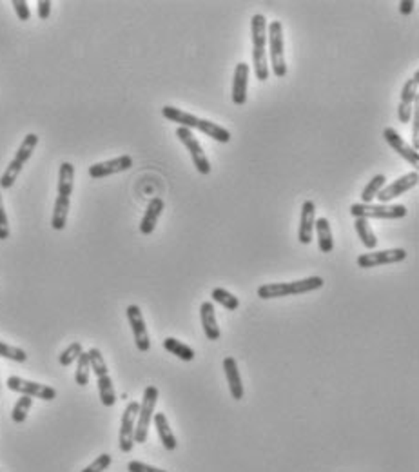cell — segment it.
Listing matches in <instances>:
<instances>
[{
  "label": "cell",
  "mask_w": 419,
  "mask_h": 472,
  "mask_svg": "<svg viewBox=\"0 0 419 472\" xmlns=\"http://www.w3.org/2000/svg\"><path fill=\"white\" fill-rule=\"evenodd\" d=\"M33 407V398L31 396H22L20 400H17L15 407L11 411V420L15 423H24L28 414H30V409Z\"/></svg>",
  "instance_id": "obj_31"
},
{
  "label": "cell",
  "mask_w": 419,
  "mask_h": 472,
  "mask_svg": "<svg viewBox=\"0 0 419 472\" xmlns=\"http://www.w3.org/2000/svg\"><path fill=\"white\" fill-rule=\"evenodd\" d=\"M407 258L405 249H385V251H372L358 256V266L361 269H372V267L389 266V264H398Z\"/></svg>",
  "instance_id": "obj_12"
},
{
  "label": "cell",
  "mask_w": 419,
  "mask_h": 472,
  "mask_svg": "<svg viewBox=\"0 0 419 472\" xmlns=\"http://www.w3.org/2000/svg\"><path fill=\"white\" fill-rule=\"evenodd\" d=\"M325 280L321 276H309V278L296 280V282H280V283H264L258 287V298L261 300H274L285 298V296L305 295V293L321 289Z\"/></svg>",
  "instance_id": "obj_4"
},
{
  "label": "cell",
  "mask_w": 419,
  "mask_h": 472,
  "mask_svg": "<svg viewBox=\"0 0 419 472\" xmlns=\"http://www.w3.org/2000/svg\"><path fill=\"white\" fill-rule=\"evenodd\" d=\"M97 387H98V396H100V401L105 405V407H113L117 403V392H114L113 387V379H111L110 374L100 376L97 378Z\"/></svg>",
  "instance_id": "obj_25"
},
{
  "label": "cell",
  "mask_w": 419,
  "mask_h": 472,
  "mask_svg": "<svg viewBox=\"0 0 419 472\" xmlns=\"http://www.w3.org/2000/svg\"><path fill=\"white\" fill-rule=\"evenodd\" d=\"M11 6H13V9H15V13H17L18 20H22V22L30 20L31 11H30V8H28V2H25V0H13Z\"/></svg>",
  "instance_id": "obj_37"
},
{
  "label": "cell",
  "mask_w": 419,
  "mask_h": 472,
  "mask_svg": "<svg viewBox=\"0 0 419 472\" xmlns=\"http://www.w3.org/2000/svg\"><path fill=\"white\" fill-rule=\"evenodd\" d=\"M247 81L249 64L240 62L235 68V76H232V102H235V106H243L247 102Z\"/></svg>",
  "instance_id": "obj_19"
},
{
  "label": "cell",
  "mask_w": 419,
  "mask_h": 472,
  "mask_svg": "<svg viewBox=\"0 0 419 472\" xmlns=\"http://www.w3.org/2000/svg\"><path fill=\"white\" fill-rule=\"evenodd\" d=\"M268 49H271V68L278 78L287 75L285 62V42H283V25L274 20L268 24Z\"/></svg>",
  "instance_id": "obj_7"
},
{
  "label": "cell",
  "mask_w": 419,
  "mask_h": 472,
  "mask_svg": "<svg viewBox=\"0 0 419 472\" xmlns=\"http://www.w3.org/2000/svg\"><path fill=\"white\" fill-rule=\"evenodd\" d=\"M164 200L158 199V196H155L151 202L147 203L146 215H143L142 222H140V232H142V235H153V231L156 229V224H158V218L162 216V211H164Z\"/></svg>",
  "instance_id": "obj_22"
},
{
  "label": "cell",
  "mask_w": 419,
  "mask_h": 472,
  "mask_svg": "<svg viewBox=\"0 0 419 472\" xmlns=\"http://www.w3.org/2000/svg\"><path fill=\"white\" fill-rule=\"evenodd\" d=\"M162 114H164L167 120H171V122L180 124V127L201 131L203 135H207L209 138L216 140V142H222V143L231 142V133H229L225 127L211 122V120H206V118H198L196 114H191V113H187V111H182V110H178V107H172V106L162 107Z\"/></svg>",
  "instance_id": "obj_2"
},
{
  "label": "cell",
  "mask_w": 419,
  "mask_h": 472,
  "mask_svg": "<svg viewBox=\"0 0 419 472\" xmlns=\"http://www.w3.org/2000/svg\"><path fill=\"white\" fill-rule=\"evenodd\" d=\"M127 471L129 472H165V471H162V468L153 467V465L142 464V461H129V465H127Z\"/></svg>",
  "instance_id": "obj_38"
},
{
  "label": "cell",
  "mask_w": 419,
  "mask_h": 472,
  "mask_svg": "<svg viewBox=\"0 0 419 472\" xmlns=\"http://www.w3.org/2000/svg\"><path fill=\"white\" fill-rule=\"evenodd\" d=\"M383 138H385V142L389 143L390 148L394 149V151L401 156L403 160H407L408 164L414 165V167H418L419 165L418 151H414V149H412L411 146H408V143L401 138V135H399L394 127H385V131H383Z\"/></svg>",
  "instance_id": "obj_17"
},
{
  "label": "cell",
  "mask_w": 419,
  "mask_h": 472,
  "mask_svg": "<svg viewBox=\"0 0 419 472\" xmlns=\"http://www.w3.org/2000/svg\"><path fill=\"white\" fill-rule=\"evenodd\" d=\"M354 228H356V232L358 236H360L361 244L365 245L367 249H376L377 245V238L376 235H374L372 228H370V222L367 218H356L354 220Z\"/></svg>",
  "instance_id": "obj_27"
},
{
  "label": "cell",
  "mask_w": 419,
  "mask_h": 472,
  "mask_svg": "<svg viewBox=\"0 0 419 472\" xmlns=\"http://www.w3.org/2000/svg\"><path fill=\"white\" fill-rule=\"evenodd\" d=\"M314 224H316V206L312 200H305L302 206V216H300V228H298V240L303 245H309L314 236Z\"/></svg>",
  "instance_id": "obj_18"
},
{
  "label": "cell",
  "mask_w": 419,
  "mask_h": 472,
  "mask_svg": "<svg viewBox=\"0 0 419 472\" xmlns=\"http://www.w3.org/2000/svg\"><path fill=\"white\" fill-rule=\"evenodd\" d=\"M140 403L138 401H129L122 414L120 435H118V447L122 452H131L134 447V425H136V416H138Z\"/></svg>",
  "instance_id": "obj_11"
},
{
  "label": "cell",
  "mask_w": 419,
  "mask_h": 472,
  "mask_svg": "<svg viewBox=\"0 0 419 472\" xmlns=\"http://www.w3.org/2000/svg\"><path fill=\"white\" fill-rule=\"evenodd\" d=\"M385 182H386L385 175H376V177L365 186L363 193H361V203H372V200L376 199L377 193L385 187Z\"/></svg>",
  "instance_id": "obj_28"
},
{
  "label": "cell",
  "mask_w": 419,
  "mask_h": 472,
  "mask_svg": "<svg viewBox=\"0 0 419 472\" xmlns=\"http://www.w3.org/2000/svg\"><path fill=\"white\" fill-rule=\"evenodd\" d=\"M89 374H91V363H89V354L82 353L76 360V372H75V382L76 385L84 387L89 384Z\"/></svg>",
  "instance_id": "obj_29"
},
{
  "label": "cell",
  "mask_w": 419,
  "mask_h": 472,
  "mask_svg": "<svg viewBox=\"0 0 419 472\" xmlns=\"http://www.w3.org/2000/svg\"><path fill=\"white\" fill-rule=\"evenodd\" d=\"M164 349L169 350V353H172L175 356H178L182 362H193L194 356H196L193 350V347L185 346V343H182L180 340H177V338H165Z\"/></svg>",
  "instance_id": "obj_26"
},
{
  "label": "cell",
  "mask_w": 419,
  "mask_h": 472,
  "mask_svg": "<svg viewBox=\"0 0 419 472\" xmlns=\"http://www.w3.org/2000/svg\"><path fill=\"white\" fill-rule=\"evenodd\" d=\"M407 207L403 203H353L350 206V215L354 218H379V220H396L407 216Z\"/></svg>",
  "instance_id": "obj_8"
},
{
  "label": "cell",
  "mask_w": 419,
  "mask_h": 472,
  "mask_svg": "<svg viewBox=\"0 0 419 472\" xmlns=\"http://www.w3.org/2000/svg\"><path fill=\"white\" fill-rule=\"evenodd\" d=\"M0 356L18 363H24L25 360H28V353H25L24 349H20V347L17 346H9V343L2 342V340H0Z\"/></svg>",
  "instance_id": "obj_34"
},
{
  "label": "cell",
  "mask_w": 419,
  "mask_h": 472,
  "mask_svg": "<svg viewBox=\"0 0 419 472\" xmlns=\"http://www.w3.org/2000/svg\"><path fill=\"white\" fill-rule=\"evenodd\" d=\"M412 11H414V2H412V0H403V2H399V13H401V15H411Z\"/></svg>",
  "instance_id": "obj_41"
},
{
  "label": "cell",
  "mask_w": 419,
  "mask_h": 472,
  "mask_svg": "<svg viewBox=\"0 0 419 472\" xmlns=\"http://www.w3.org/2000/svg\"><path fill=\"white\" fill-rule=\"evenodd\" d=\"M6 385H8L9 391L18 392L22 396L38 398V400L44 401H51L57 398V389L49 387V385L37 384V382H30V379L20 378V376H9Z\"/></svg>",
  "instance_id": "obj_9"
},
{
  "label": "cell",
  "mask_w": 419,
  "mask_h": 472,
  "mask_svg": "<svg viewBox=\"0 0 419 472\" xmlns=\"http://www.w3.org/2000/svg\"><path fill=\"white\" fill-rule=\"evenodd\" d=\"M153 422H155L156 430H158V436H160V442H162V445H164L167 451H175V449L178 447V442H177V436L172 435L171 425H169V422H167V416H165L164 413H156L155 416H153Z\"/></svg>",
  "instance_id": "obj_23"
},
{
  "label": "cell",
  "mask_w": 419,
  "mask_h": 472,
  "mask_svg": "<svg viewBox=\"0 0 419 472\" xmlns=\"http://www.w3.org/2000/svg\"><path fill=\"white\" fill-rule=\"evenodd\" d=\"M252 33V62L254 75L258 81H268V59H267V18L261 13H256L251 18Z\"/></svg>",
  "instance_id": "obj_3"
},
{
  "label": "cell",
  "mask_w": 419,
  "mask_h": 472,
  "mask_svg": "<svg viewBox=\"0 0 419 472\" xmlns=\"http://www.w3.org/2000/svg\"><path fill=\"white\" fill-rule=\"evenodd\" d=\"M200 320L207 340L218 342L222 333H220L218 320H216V311H214V305L211 304V302H203V304L200 305Z\"/></svg>",
  "instance_id": "obj_20"
},
{
  "label": "cell",
  "mask_w": 419,
  "mask_h": 472,
  "mask_svg": "<svg viewBox=\"0 0 419 472\" xmlns=\"http://www.w3.org/2000/svg\"><path fill=\"white\" fill-rule=\"evenodd\" d=\"M211 298H213L216 304L223 305L227 311H236V309L240 307V300L236 298L232 293L222 289V287H216V289L213 291V295H211Z\"/></svg>",
  "instance_id": "obj_30"
},
{
  "label": "cell",
  "mask_w": 419,
  "mask_h": 472,
  "mask_svg": "<svg viewBox=\"0 0 419 472\" xmlns=\"http://www.w3.org/2000/svg\"><path fill=\"white\" fill-rule=\"evenodd\" d=\"M37 146H38V135H35V133H28V135L24 136V140H22L20 148L17 149V153L13 156V160L9 162V165L6 167L2 177H0V187H2V189H11L13 184L17 182L20 171L24 169V165L28 164L31 156H33Z\"/></svg>",
  "instance_id": "obj_5"
},
{
  "label": "cell",
  "mask_w": 419,
  "mask_h": 472,
  "mask_svg": "<svg viewBox=\"0 0 419 472\" xmlns=\"http://www.w3.org/2000/svg\"><path fill=\"white\" fill-rule=\"evenodd\" d=\"M73 186H75V165L71 162H62L59 171V196L55 200L53 218H51V228L55 231L66 229L69 206H71Z\"/></svg>",
  "instance_id": "obj_1"
},
{
  "label": "cell",
  "mask_w": 419,
  "mask_h": 472,
  "mask_svg": "<svg viewBox=\"0 0 419 472\" xmlns=\"http://www.w3.org/2000/svg\"><path fill=\"white\" fill-rule=\"evenodd\" d=\"M158 401V389L155 385L143 391L142 403H140L138 416H136V425H134V443H146L149 436V427H151L153 416H155V407Z\"/></svg>",
  "instance_id": "obj_6"
},
{
  "label": "cell",
  "mask_w": 419,
  "mask_h": 472,
  "mask_svg": "<svg viewBox=\"0 0 419 472\" xmlns=\"http://www.w3.org/2000/svg\"><path fill=\"white\" fill-rule=\"evenodd\" d=\"M314 232L318 236V245L321 253H331L334 249V238H332V229L327 218H318L314 224Z\"/></svg>",
  "instance_id": "obj_24"
},
{
  "label": "cell",
  "mask_w": 419,
  "mask_h": 472,
  "mask_svg": "<svg viewBox=\"0 0 419 472\" xmlns=\"http://www.w3.org/2000/svg\"><path fill=\"white\" fill-rule=\"evenodd\" d=\"M88 354H89V363H91V371H95L97 378L110 374V371H107V363H105L104 356H102V353H100V349L93 347V349L88 350Z\"/></svg>",
  "instance_id": "obj_33"
},
{
  "label": "cell",
  "mask_w": 419,
  "mask_h": 472,
  "mask_svg": "<svg viewBox=\"0 0 419 472\" xmlns=\"http://www.w3.org/2000/svg\"><path fill=\"white\" fill-rule=\"evenodd\" d=\"M127 320H129L131 331H133L134 336V343H136V349L140 353H147V350L151 349V340H149V333H147L146 327V320L142 317V309L138 305H129L126 309Z\"/></svg>",
  "instance_id": "obj_13"
},
{
  "label": "cell",
  "mask_w": 419,
  "mask_h": 472,
  "mask_svg": "<svg viewBox=\"0 0 419 472\" xmlns=\"http://www.w3.org/2000/svg\"><path fill=\"white\" fill-rule=\"evenodd\" d=\"M111 461H113V458H111L110 454H100L98 458H95V461L89 464L82 472H104L105 468L110 467Z\"/></svg>",
  "instance_id": "obj_35"
},
{
  "label": "cell",
  "mask_w": 419,
  "mask_h": 472,
  "mask_svg": "<svg viewBox=\"0 0 419 472\" xmlns=\"http://www.w3.org/2000/svg\"><path fill=\"white\" fill-rule=\"evenodd\" d=\"M418 85H419V71H415L411 81H407V84L403 85L401 98H399L398 117L401 124L411 122L412 107H414V104H418Z\"/></svg>",
  "instance_id": "obj_14"
},
{
  "label": "cell",
  "mask_w": 419,
  "mask_h": 472,
  "mask_svg": "<svg viewBox=\"0 0 419 472\" xmlns=\"http://www.w3.org/2000/svg\"><path fill=\"white\" fill-rule=\"evenodd\" d=\"M38 18L40 20H47L51 15V2L49 0H38Z\"/></svg>",
  "instance_id": "obj_39"
},
{
  "label": "cell",
  "mask_w": 419,
  "mask_h": 472,
  "mask_svg": "<svg viewBox=\"0 0 419 472\" xmlns=\"http://www.w3.org/2000/svg\"><path fill=\"white\" fill-rule=\"evenodd\" d=\"M177 136L182 143H184L187 151L191 153V158H193V164L196 167V171L200 175H209L211 173V162L207 158V155L203 153L201 143L194 138L193 131L187 129V127H178Z\"/></svg>",
  "instance_id": "obj_10"
},
{
  "label": "cell",
  "mask_w": 419,
  "mask_h": 472,
  "mask_svg": "<svg viewBox=\"0 0 419 472\" xmlns=\"http://www.w3.org/2000/svg\"><path fill=\"white\" fill-rule=\"evenodd\" d=\"M131 167H133V156L122 155V156H117V158H113V160H105V162H98V164H93L91 167H89V177L105 178V177H111V175L129 171Z\"/></svg>",
  "instance_id": "obj_16"
},
{
  "label": "cell",
  "mask_w": 419,
  "mask_h": 472,
  "mask_svg": "<svg viewBox=\"0 0 419 472\" xmlns=\"http://www.w3.org/2000/svg\"><path fill=\"white\" fill-rule=\"evenodd\" d=\"M419 107L418 104H415L414 107V127H412V143H414V151H418V146H419V140H418V126H419Z\"/></svg>",
  "instance_id": "obj_40"
},
{
  "label": "cell",
  "mask_w": 419,
  "mask_h": 472,
  "mask_svg": "<svg viewBox=\"0 0 419 472\" xmlns=\"http://www.w3.org/2000/svg\"><path fill=\"white\" fill-rule=\"evenodd\" d=\"M84 353V347H82V343L80 342H73L69 343V346L66 347V349L60 353L59 356V362L62 367H69L71 363H75L76 360H78L80 354Z\"/></svg>",
  "instance_id": "obj_32"
},
{
  "label": "cell",
  "mask_w": 419,
  "mask_h": 472,
  "mask_svg": "<svg viewBox=\"0 0 419 472\" xmlns=\"http://www.w3.org/2000/svg\"><path fill=\"white\" fill-rule=\"evenodd\" d=\"M11 231H9V220L6 215V207L4 200H2V194H0V240H8Z\"/></svg>",
  "instance_id": "obj_36"
},
{
  "label": "cell",
  "mask_w": 419,
  "mask_h": 472,
  "mask_svg": "<svg viewBox=\"0 0 419 472\" xmlns=\"http://www.w3.org/2000/svg\"><path fill=\"white\" fill-rule=\"evenodd\" d=\"M223 371H225V378H227V385H229V391H231V396L235 400H243V382L242 376H240V369L238 363L232 356H227L223 360Z\"/></svg>",
  "instance_id": "obj_21"
},
{
  "label": "cell",
  "mask_w": 419,
  "mask_h": 472,
  "mask_svg": "<svg viewBox=\"0 0 419 472\" xmlns=\"http://www.w3.org/2000/svg\"><path fill=\"white\" fill-rule=\"evenodd\" d=\"M418 182H419L418 171H412V173L405 175V177L398 178V180H394L392 184H389V186L383 187V189L377 193L376 199L382 203L392 202L394 199L401 196L403 193H407V191H411L412 187L418 186Z\"/></svg>",
  "instance_id": "obj_15"
}]
</instances>
